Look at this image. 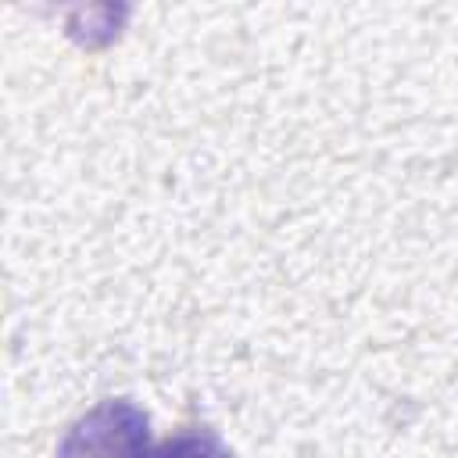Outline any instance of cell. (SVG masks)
I'll use <instances>...</instances> for the list:
<instances>
[{"label": "cell", "mask_w": 458, "mask_h": 458, "mask_svg": "<svg viewBox=\"0 0 458 458\" xmlns=\"http://www.w3.org/2000/svg\"><path fill=\"white\" fill-rule=\"evenodd\" d=\"M150 419L140 404L118 397L82 411L61 437L54 458H150Z\"/></svg>", "instance_id": "1"}, {"label": "cell", "mask_w": 458, "mask_h": 458, "mask_svg": "<svg viewBox=\"0 0 458 458\" xmlns=\"http://www.w3.org/2000/svg\"><path fill=\"white\" fill-rule=\"evenodd\" d=\"M150 458H236L211 426H182L154 444Z\"/></svg>", "instance_id": "2"}]
</instances>
